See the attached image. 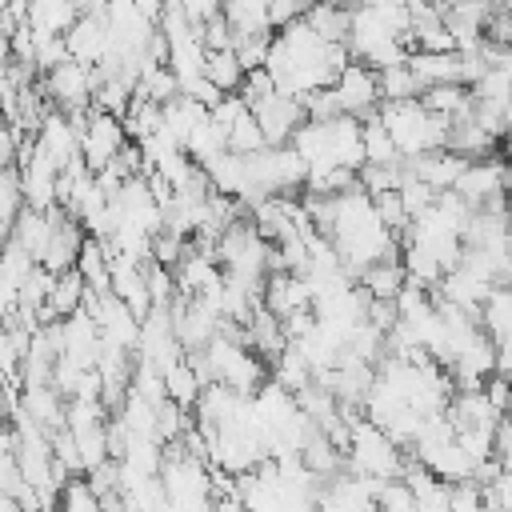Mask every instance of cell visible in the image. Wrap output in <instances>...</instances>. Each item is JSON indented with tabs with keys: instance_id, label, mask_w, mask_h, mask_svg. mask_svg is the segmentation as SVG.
<instances>
[{
	"instance_id": "cell-1",
	"label": "cell",
	"mask_w": 512,
	"mask_h": 512,
	"mask_svg": "<svg viewBox=\"0 0 512 512\" xmlns=\"http://www.w3.org/2000/svg\"><path fill=\"white\" fill-rule=\"evenodd\" d=\"M380 120L388 124L400 156H424L436 148H448V116H436L424 100H384Z\"/></svg>"
},
{
	"instance_id": "cell-2",
	"label": "cell",
	"mask_w": 512,
	"mask_h": 512,
	"mask_svg": "<svg viewBox=\"0 0 512 512\" xmlns=\"http://www.w3.org/2000/svg\"><path fill=\"white\" fill-rule=\"evenodd\" d=\"M408 460L400 444L368 416H356L352 424V444H348V472L356 476H376V480H396L404 476Z\"/></svg>"
},
{
	"instance_id": "cell-3",
	"label": "cell",
	"mask_w": 512,
	"mask_h": 512,
	"mask_svg": "<svg viewBox=\"0 0 512 512\" xmlns=\"http://www.w3.org/2000/svg\"><path fill=\"white\" fill-rule=\"evenodd\" d=\"M96 88H100V72H96V64H84V60H64V64H56L52 72H44V84H40V92L48 96V104L56 108V112H88L92 104H96Z\"/></svg>"
},
{
	"instance_id": "cell-4",
	"label": "cell",
	"mask_w": 512,
	"mask_h": 512,
	"mask_svg": "<svg viewBox=\"0 0 512 512\" xmlns=\"http://www.w3.org/2000/svg\"><path fill=\"white\" fill-rule=\"evenodd\" d=\"M128 124L120 120V116H112V112H100L96 104H92V116H88V124L80 128V156H84V164L92 168V172H100L104 164H112L124 148H128Z\"/></svg>"
},
{
	"instance_id": "cell-5",
	"label": "cell",
	"mask_w": 512,
	"mask_h": 512,
	"mask_svg": "<svg viewBox=\"0 0 512 512\" xmlns=\"http://www.w3.org/2000/svg\"><path fill=\"white\" fill-rule=\"evenodd\" d=\"M508 184H512V164L504 156H484V160H472L464 168V176L456 180V196L472 208H484V204H496V200H508Z\"/></svg>"
},
{
	"instance_id": "cell-6",
	"label": "cell",
	"mask_w": 512,
	"mask_h": 512,
	"mask_svg": "<svg viewBox=\"0 0 512 512\" xmlns=\"http://www.w3.org/2000/svg\"><path fill=\"white\" fill-rule=\"evenodd\" d=\"M68 36V52L72 60H84V64H100L112 48V20H108V0L80 12L76 24L64 32Z\"/></svg>"
},
{
	"instance_id": "cell-7",
	"label": "cell",
	"mask_w": 512,
	"mask_h": 512,
	"mask_svg": "<svg viewBox=\"0 0 512 512\" xmlns=\"http://www.w3.org/2000/svg\"><path fill=\"white\" fill-rule=\"evenodd\" d=\"M332 88H336V96H340V108H344L348 116H360V120H368V116L380 112V104H384V96H380V72L368 68V64H360V60H352V64L340 72V80H336Z\"/></svg>"
},
{
	"instance_id": "cell-8",
	"label": "cell",
	"mask_w": 512,
	"mask_h": 512,
	"mask_svg": "<svg viewBox=\"0 0 512 512\" xmlns=\"http://www.w3.org/2000/svg\"><path fill=\"white\" fill-rule=\"evenodd\" d=\"M260 128H264V140L268 144H292L296 128L308 120V108H304V96H292V92H272L264 104L252 108Z\"/></svg>"
},
{
	"instance_id": "cell-9",
	"label": "cell",
	"mask_w": 512,
	"mask_h": 512,
	"mask_svg": "<svg viewBox=\"0 0 512 512\" xmlns=\"http://www.w3.org/2000/svg\"><path fill=\"white\" fill-rule=\"evenodd\" d=\"M404 164L412 168V176H420L428 188L436 192H452L456 180L464 176V168L472 164L468 156L452 152V148H436V152H424V156H404Z\"/></svg>"
},
{
	"instance_id": "cell-10",
	"label": "cell",
	"mask_w": 512,
	"mask_h": 512,
	"mask_svg": "<svg viewBox=\"0 0 512 512\" xmlns=\"http://www.w3.org/2000/svg\"><path fill=\"white\" fill-rule=\"evenodd\" d=\"M36 144L52 156V164L64 172L72 160H80V128L72 124V116L68 112H48L44 116V124H40V132H36Z\"/></svg>"
},
{
	"instance_id": "cell-11",
	"label": "cell",
	"mask_w": 512,
	"mask_h": 512,
	"mask_svg": "<svg viewBox=\"0 0 512 512\" xmlns=\"http://www.w3.org/2000/svg\"><path fill=\"white\" fill-rule=\"evenodd\" d=\"M264 308L276 312L280 320H288V316L312 308V288H308V280H304L300 272H268V280H264Z\"/></svg>"
},
{
	"instance_id": "cell-12",
	"label": "cell",
	"mask_w": 512,
	"mask_h": 512,
	"mask_svg": "<svg viewBox=\"0 0 512 512\" xmlns=\"http://www.w3.org/2000/svg\"><path fill=\"white\" fill-rule=\"evenodd\" d=\"M448 420L460 428H500L504 412L492 404V396L484 388H472V392H456L452 404H448Z\"/></svg>"
},
{
	"instance_id": "cell-13",
	"label": "cell",
	"mask_w": 512,
	"mask_h": 512,
	"mask_svg": "<svg viewBox=\"0 0 512 512\" xmlns=\"http://www.w3.org/2000/svg\"><path fill=\"white\" fill-rule=\"evenodd\" d=\"M80 16V0H28V24L36 36H64Z\"/></svg>"
},
{
	"instance_id": "cell-14",
	"label": "cell",
	"mask_w": 512,
	"mask_h": 512,
	"mask_svg": "<svg viewBox=\"0 0 512 512\" xmlns=\"http://www.w3.org/2000/svg\"><path fill=\"white\" fill-rule=\"evenodd\" d=\"M448 148H452V152H460V156H468V160H484V156H492L496 136H492V132H484V128H480V120H476V116H472V108H468L464 116H452Z\"/></svg>"
},
{
	"instance_id": "cell-15",
	"label": "cell",
	"mask_w": 512,
	"mask_h": 512,
	"mask_svg": "<svg viewBox=\"0 0 512 512\" xmlns=\"http://www.w3.org/2000/svg\"><path fill=\"white\" fill-rule=\"evenodd\" d=\"M288 344H292V340H288L284 320L260 304V308H256V316L248 320V348H252V352H260L264 360H276Z\"/></svg>"
},
{
	"instance_id": "cell-16",
	"label": "cell",
	"mask_w": 512,
	"mask_h": 512,
	"mask_svg": "<svg viewBox=\"0 0 512 512\" xmlns=\"http://www.w3.org/2000/svg\"><path fill=\"white\" fill-rule=\"evenodd\" d=\"M84 296H88V284H84V276H80L76 268L64 272V276H56V284H52V292H48V304H44L40 320H44V324H48V320H68L72 312L84 308Z\"/></svg>"
},
{
	"instance_id": "cell-17",
	"label": "cell",
	"mask_w": 512,
	"mask_h": 512,
	"mask_svg": "<svg viewBox=\"0 0 512 512\" xmlns=\"http://www.w3.org/2000/svg\"><path fill=\"white\" fill-rule=\"evenodd\" d=\"M408 64L416 68V76L432 88V84H464V68H460V48L452 52H412Z\"/></svg>"
},
{
	"instance_id": "cell-18",
	"label": "cell",
	"mask_w": 512,
	"mask_h": 512,
	"mask_svg": "<svg viewBox=\"0 0 512 512\" xmlns=\"http://www.w3.org/2000/svg\"><path fill=\"white\" fill-rule=\"evenodd\" d=\"M360 284H364V292H368L372 300H396V296L404 292V284H408V268H404V260L388 256V260L368 264V268L360 272Z\"/></svg>"
},
{
	"instance_id": "cell-19",
	"label": "cell",
	"mask_w": 512,
	"mask_h": 512,
	"mask_svg": "<svg viewBox=\"0 0 512 512\" xmlns=\"http://www.w3.org/2000/svg\"><path fill=\"white\" fill-rule=\"evenodd\" d=\"M52 224H56V220H52V208H48V212H44V208H24L8 236L40 260V256H44V248H48V240H52Z\"/></svg>"
},
{
	"instance_id": "cell-20",
	"label": "cell",
	"mask_w": 512,
	"mask_h": 512,
	"mask_svg": "<svg viewBox=\"0 0 512 512\" xmlns=\"http://www.w3.org/2000/svg\"><path fill=\"white\" fill-rule=\"evenodd\" d=\"M304 20L312 24V32H316L320 40H328V44H348V32H352V8H336V4L316 0V4L304 12Z\"/></svg>"
},
{
	"instance_id": "cell-21",
	"label": "cell",
	"mask_w": 512,
	"mask_h": 512,
	"mask_svg": "<svg viewBox=\"0 0 512 512\" xmlns=\"http://www.w3.org/2000/svg\"><path fill=\"white\" fill-rule=\"evenodd\" d=\"M164 388H168V400H176V404H184V408H196V400L204 396V380H200V372L192 368V360L188 356H180L172 368H164Z\"/></svg>"
},
{
	"instance_id": "cell-22",
	"label": "cell",
	"mask_w": 512,
	"mask_h": 512,
	"mask_svg": "<svg viewBox=\"0 0 512 512\" xmlns=\"http://www.w3.org/2000/svg\"><path fill=\"white\" fill-rule=\"evenodd\" d=\"M424 88H428V84L416 76V68H412L408 60L380 68V96H384V100H420Z\"/></svg>"
},
{
	"instance_id": "cell-23",
	"label": "cell",
	"mask_w": 512,
	"mask_h": 512,
	"mask_svg": "<svg viewBox=\"0 0 512 512\" xmlns=\"http://www.w3.org/2000/svg\"><path fill=\"white\" fill-rule=\"evenodd\" d=\"M436 116H464L468 108H472V88L468 84H432V88H424V96H420Z\"/></svg>"
},
{
	"instance_id": "cell-24",
	"label": "cell",
	"mask_w": 512,
	"mask_h": 512,
	"mask_svg": "<svg viewBox=\"0 0 512 512\" xmlns=\"http://www.w3.org/2000/svg\"><path fill=\"white\" fill-rule=\"evenodd\" d=\"M364 152H368V164H400L404 160L396 140H392V132H388V124L380 120V112H372L364 120Z\"/></svg>"
},
{
	"instance_id": "cell-25",
	"label": "cell",
	"mask_w": 512,
	"mask_h": 512,
	"mask_svg": "<svg viewBox=\"0 0 512 512\" xmlns=\"http://www.w3.org/2000/svg\"><path fill=\"white\" fill-rule=\"evenodd\" d=\"M204 76L216 84V88H224V92H240V84H244V76H248V68L240 64V56H236V48H224V52H208V64H204Z\"/></svg>"
},
{
	"instance_id": "cell-26",
	"label": "cell",
	"mask_w": 512,
	"mask_h": 512,
	"mask_svg": "<svg viewBox=\"0 0 512 512\" xmlns=\"http://www.w3.org/2000/svg\"><path fill=\"white\" fill-rule=\"evenodd\" d=\"M272 372H276V384H284L288 392H300V388H308V384L316 380L312 364L300 356V348H296V344H288V348L272 360Z\"/></svg>"
},
{
	"instance_id": "cell-27",
	"label": "cell",
	"mask_w": 512,
	"mask_h": 512,
	"mask_svg": "<svg viewBox=\"0 0 512 512\" xmlns=\"http://www.w3.org/2000/svg\"><path fill=\"white\" fill-rule=\"evenodd\" d=\"M260 148H268V140H264V128H260L256 112L248 108V112L236 120V128L228 132V152H236V156H252V152H260Z\"/></svg>"
},
{
	"instance_id": "cell-28",
	"label": "cell",
	"mask_w": 512,
	"mask_h": 512,
	"mask_svg": "<svg viewBox=\"0 0 512 512\" xmlns=\"http://www.w3.org/2000/svg\"><path fill=\"white\" fill-rule=\"evenodd\" d=\"M472 100H476V104L508 108V100H512V76H508L504 68H488V72L472 84Z\"/></svg>"
},
{
	"instance_id": "cell-29",
	"label": "cell",
	"mask_w": 512,
	"mask_h": 512,
	"mask_svg": "<svg viewBox=\"0 0 512 512\" xmlns=\"http://www.w3.org/2000/svg\"><path fill=\"white\" fill-rule=\"evenodd\" d=\"M60 512H104L96 488L88 484V476H72L64 484V496H60Z\"/></svg>"
},
{
	"instance_id": "cell-30",
	"label": "cell",
	"mask_w": 512,
	"mask_h": 512,
	"mask_svg": "<svg viewBox=\"0 0 512 512\" xmlns=\"http://www.w3.org/2000/svg\"><path fill=\"white\" fill-rule=\"evenodd\" d=\"M272 40H276V32H244V36H236V56H240V64L252 72V68H264V60H268V52H272Z\"/></svg>"
},
{
	"instance_id": "cell-31",
	"label": "cell",
	"mask_w": 512,
	"mask_h": 512,
	"mask_svg": "<svg viewBox=\"0 0 512 512\" xmlns=\"http://www.w3.org/2000/svg\"><path fill=\"white\" fill-rule=\"evenodd\" d=\"M376 508L380 512H416V492H412V484L408 480H384V488H380V496H376Z\"/></svg>"
},
{
	"instance_id": "cell-32",
	"label": "cell",
	"mask_w": 512,
	"mask_h": 512,
	"mask_svg": "<svg viewBox=\"0 0 512 512\" xmlns=\"http://www.w3.org/2000/svg\"><path fill=\"white\" fill-rule=\"evenodd\" d=\"M72 52H68V36H36V52H32V64L40 72H52L56 64H64Z\"/></svg>"
},
{
	"instance_id": "cell-33",
	"label": "cell",
	"mask_w": 512,
	"mask_h": 512,
	"mask_svg": "<svg viewBox=\"0 0 512 512\" xmlns=\"http://www.w3.org/2000/svg\"><path fill=\"white\" fill-rule=\"evenodd\" d=\"M272 92H280V88H276V80H272V72H268V68H252V72L244 76V84H240V96H244L252 108H256V104H264Z\"/></svg>"
},
{
	"instance_id": "cell-34",
	"label": "cell",
	"mask_w": 512,
	"mask_h": 512,
	"mask_svg": "<svg viewBox=\"0 0 512 512\" xmlns=\"http://www.w3.org/2000/svg\"><path fill=\"white\" fill-rule=\"evenodd\" d=\"M304 108H308V120H336V116H344L336 88H320V92H308V96H304Z\"/></svg>"
},
{
	"instance_id": "cell-35",
	"label": "cell",
	"mask_w": 512,
	"mask_h": 512,
	"mask_svg": "<svg viewBox=\"0 0 512 512\" xmlns=\"http://www.w3.org/2000/svg\"><path fill=\"white\" fill-rule=\"evenodd\" d=\"M180 8L192 24H208V20L224 16V0H180Z\"/></svg>"
},
{
	"instance_id": "cell-36",
	"label": "cell",
	"mask_w": 512,
	"mask_h": 512,
	"mask_svg": "<svg viewBox=\"0 0 512 512\" xmlns=\"http://www.w3.org/2000/svg\"><path fill=\"white\" fill-rule=\"evenodd\" d=\"M488 56H492V68H504L512 76V44H492L488 40Z\"/></svg>"
},
{
	"instance_id": "cell-37",
	"label": "cell",
	"mask_w": 512,
	"mask_h": 512,
	"mask_svg": "<svg viewBox=\"0 0 512 512\" xmlns=\"http://www.w3.org/2000/svg\"><path fill=\"white\" fill-rule=\"evenodd\" d=\"M136 8L148 16V20H156L160 24V16H164V8H168V0H136Z\"/></svg>"
},
{
	"instance_id": "cell-38",
	"label": "cell",
	"mask_w": 512,
	"mask_h": 512,
	"mask_svg": "<svg viewBox=\"0 0 512 512\" xmlns=\"http://www.w3.org/2000/svg\"><path fill=\"white\" fill-rule=\"evenodd\" d=\"M216 512H248V508H244L240 496H220V500H216Z\"/></svg>"
}]
</instances>
